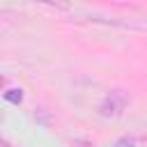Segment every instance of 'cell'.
Listing matches in <instances>:
<instances>
[{
	"label": "cell",
	"mask_w": 147,
	"mask_h": 147,
	"mask_svg": "<svg viewBox=\"0 0 147 147\" xmlns=\"http://www.w3.org/2000/svg\"><path fill=\"white\" fill-rule=\"evenodd\" d=\"M131 145H133V140H131V138H122L115 147H131Z\"/></svg>",
	"instance_id": "7a4b0ae2"
},
{
	"label": "cell",
	"mask_w": 147,
	"mask_h": 147,
	"mask_svg": "<svg viewBox=\"0 0 147 147\" xmlns=\"http://www.w3.org/2000/svg\"><path fill=\"white\" fill-rule=\"evenodd\" d=\"M5 99L11 101V103H21L23 101V94H21V90H9V92H5Z\"/></svg>",
	"instance_id": "6da1fadb"
},
{
	"label": "cell",
	"mask_w": 147,
	"mask_h": 147,
	"mask_svg": "<svg viewBox=\"0 0 147 147\" xmlns=\"http://www.w3.org/2000/svg\"><path fill=\"white\" fill-rule=\"evenodd\" d=\"M0 147H11V145H9V142H2V145H0Z\"/></svg>",
	"instance_id": "3957f363"
}]
</instances>
